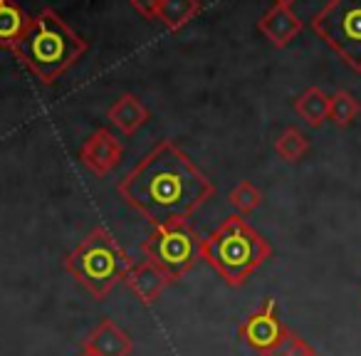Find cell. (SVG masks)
Returning a JSON list of instances; mask_svg holds the SVG:
<instances>
[{
  "instance_id": "1",
  "label": "cell",
  "mask_w": 361,
  "mask_h": 356,
  "mask_svg": "<svg viewBox=\"0 0 361 356\" xmlns=\"http://www.w3.org/2000/svg\"><path fill=\"white\" fill-rule=\"evenodd\" d=\"M121 201L154 228L188 223L216 196V186L186 151L164 139L116 186Z\"/></svg>"
},
{
  "instance_id": "2",
  "label": "cell",
  "mask_w": 361,
  "mask_h": 356,
  "mask_svg": "<svg viewBox=\"0 0 361 356\" xmlns=\"http://www.w3.org/2000/svg\"><path fill=\"white\" fill-rule=\"evenodd\" d=\"M90 50L87 40L77 35L52 8H45L40 16L32 18L25 37L13 47V55L42 82H57L82 55Z\"/></svg>"
},
{
  "instance_id": "3",
  "label": "cell",
  "mask_w": 361,
  "mask_h": 356,
  "mask_svg": "<svg viewBox=\"0 0 361 356\" xmlns=\"http://www.w3.org/2000/svg\"><path fill=\"white\" fill-rule=\"evenodd\" d=\"M272 257V245L247 226L243 216H231L203 238L201 260H206L228 287H243L255 270Z\"/></svg>"
},
{
  "instance_id": "4",
  "label": "cell",
  "mask_w": 361,
  "mask_h": 356,
  "mask_svg": "<svg viewBox=\"0 0 361 356\" xmlns=\"http://www.w3.org/2000/svg\"><path fill=\"white\" fill-rule=\"evenodd\" d=\"M131 257L104 226H97L90 235L65 257V270L80 282L94 300H104L131 270Z\"/></svg>"
},
{
  "instance_id": "5",
  "label": "cell",
  "mask_w": 361,
  "mask_h": 356,
  "mask_svg": "<svg viewBox=\"0 0 361 356\" xmlns=\"http://www.w3.org/2000/svg\"><path fill=\"white\" fill-rule=\"evenodd\" d=\"M310 25L346 67L361 75V0H329Z\"/></svg>"
},
{
  "instance_id": "6",
  "label": "cell",
  "mask_w": 361,
  "mask_h": 356,
  "mask_svg": "<svg viewBox=\"0 0 361 356\" xmlns=\"http://www.w3.org/2000/svg\"><path fill=\"white\" fill-rule=\"evenodd\" d=\"M201 245L203 238L188 223H173L154 228V233L141 243V252L176 282L201 260Z\"/></svg>"
},
{
  "instance_id": "7",
  "label": "cell",
  "mask_w": 361,
  "mask_h": 356,
  "mask_svg": "<svg viewBox=\"0 0 361 356\" xmlns=\"http://www.w3.org/2000/svg\"><path fill=\"white\" fill-rule=\"evenodd\" d=\"M238 336L247 349H252L260 356H272L282 349L287 339L292 336V329L277 317V302L267 300L260 309L250 312L245 319L238 324Z\"/></svg>"
},
{
  "instance_id": "8",
  "label": "cell",
  "mask_w": 361,
  "mask_h": 356,
  "mask_svg": "<svg viewBox=\"0 0 361 356\" xmlns=\"http://www.w3.org/2000/svg\"><path fill=\"white\" fill-rule=\"evenodd\" d=\"M121 156H124V146L121 141L111 134L109 129L99 126L85 144L80 146V161L90 173H94L97 178H104L111 171L119 166Z\"/></svg>"
},
{
  "instance_id": "9",
  "label": "cell",
  "mask_w": 361,
  "mask_h": 356,
  "mask_svg": "<svg viewBox=\"0 0 361 356\" xmlns=\"http://www.w3.org/2000/svg\"><path fill=\"white\" fill-rule=\"evenodd\" d=\"M124 282H126V287L131 290V295H134L141 305L149 307V305H154V302L159 300L161 292H164L173 280H171V277L166 275L159 265L144 260V262H134V265H131V270L126 272Z\"/></svg>"
},
{
  "instance_id": "10",
  "label": "cell",
  "mask_w": 361,
  "mask_h": 356,
  "mask_svg": "<svg viewBox=\"0 0 361 356\" xmlns=\"http://www.w3.org/2000/svg\"><path fill=\"white\" fill-rule=\"evenodd\" d=\"M257 30H260L277 50H282V47H287L302 32V20L292 13V8L272 6L270 11L257 20Z\"/></svg>"
},
{
  "instance_id": "11",
  "label": "cell",
  "mask_w": 361,
  "mask_h": 356,
  "mask_svg": "<svg viewBox=\"0 0 361 356\" xmlns=\"http://www.w3.org/2000/svg\"><path fill=\"white\" fill-rule=\"evenodd\" d=\"M82 346H90V349H94L99 356H129L131 351H134L131 336L111 319H102L99 324H97V329H92L90 334L85 336Z\"/></svg>"
},
{
  "instance_id": "12",
  "label": "cell",
  "mask_w": 361,
  "mask_h": 356,
  "mask_svg": "<svg viewBox=\"0 0 361 356\" xmlns=\"http://www.w3.org/2000/svg\"><path fill=\"white\" fill-rule=\"evenodd\" d=\"M149 116L151 114L144 106V102H141L136 94H131V92H124V94L109 106V111H106V119L126 136L136 134V131L149 121Z\"/></svg>"
},
{
  "instance_id": "13",
  "label": "cell",
  "mask_w": 361,
  "mask_h": 356,
  "mask_svg": "<svg viewBox=\"0 0 361 356\" xmlns=\"http://www.w3.org/2000/svg\"><path fill=\"white\" fill-rule=\"evenodd\" d=\"M32 18L18 6L16 0H0V47L13 50L25 37Z\"/></svg>"
},
{
  "instance_id": "14",
  "label": "cell",
  "mask_w": 361,
  "mask_h": 356,
  "mask_svg": "<svg viewBox=\"0 0 361 356\" xmlns=\"http://www.w3.org/2000/svg\"><path fill=\"white\" fill-rule=\"evenodd\" d=\"M295 111L307 126L319 129L329 119V94L319 87H307L295 99Z\"/></svg>"
},
{
  "instance_id": "15",
  "label": "cell",
  "mask_w": 361,
  "mask_h": 356,
  "mask_svg": "<svg viewBox=\"0 0 361 356\" xmlns=\"http://www.w3.org/2000/svg\"><path fill=\"white\" fill-rule=\"evenodd\" d=\"M198 13H201V3L198 0H161L159 20L171 32H178L191 20H196Z\"/></svg>"
},
{
  "instance_id": "16",
  "label": "cell",
  "mask_w": 361,
  "mask_h": 356,
  "mask_svg": "<svg viewBox=\"0 0 361 356\" xmlns=\"http://www.w3.org/2000/svg\"><path fill=\"white\" fill-rule=\"evenodd\" d=\"M307 151H310V139H307L297 126L282 129V134L275 139V154L280 156L282 161H287V164L302 161L307 156Z\"/></svg>"
},
{
  "instance_id": "17",
  "label": "cell",
  "mask_w": 361,
  "mask_h": 356,
  "mask_svg": "<svg viewBox=\"0 0 361 356\" xmlns=\"http://www.w3.org/2000/svg\"><path fill=\"white\" fill-rule=\"evenodd\" d=\"M359 111H361V104L351 92L336 90L334 94L329 97V121H334L339 129H346V126L359 116Z\"/></svg>"
},
{
  "instance_id": "18",
  "label": "cell",
  "mask_w": 361,
  "mask_h": 356,
  "mask_svg": "<svg viewBox=\"0 0 361 356\" xmlns=\"http://www.w3.org/2000/svg\"><path fill=\"white\" fill-rule=\"evenodd\" d=\"M228 203L235 208L240 216H250L252 211L262 206V193L250 181H240L231 193H228Z\"/></svg>"
},
{
  "instance_id": "19",
  "label": "cell",
  "mask_w": 361,
  "mask_h": 356,
  "mask_svg": "<svg viewBox=\"0 0 361 356\" xmlns=\"http://www.w3.org/2000/svg\"><path fill=\"white\" fill-rule=\"evenodd\" d=\"M272 356H319V351H317L310 341H305L300 334L292 331V336L282 344V349L275 351Z\"/></svg>"
},
{
  "instance_id": "20",
  "label": "cell",
  "mask_w": 361,
  "mask_h": 356,
  "mask_svg": "<svg viewBox=\"0 0 361 356\" xmlns=\"http://www.w3.org/2000/svg\"><path fill=\"white\" fill-rule=\"evenodd\" d=\"M129 3L144 20H156V18H159L161 0H129Z\"/></svg>"
},
{
  "instance_id": "21",
  "label": "cell",
  "mask_w": 361,
  "mask_h": 356,
  "mask_svg": "<svg viewBox=\"0 0 361 356\" xmlns=\"http://www.w3.org/2000/svg\"><path fill=\"white\" fill-rule=\"evenodd\" d=\"M77 356H99V354H97L94 349H90V346H82L80 354H77Z\"/></svg>"
},
{
  "instance_id": "22",
  "label": "cell",
  "mask_w": 361,
  "mask_h": 356,
  "mask_svg": "<svg viewBox=\"0 0 361 356\" xmlns=\"http://www.w3.org/2000/svg\"><path fill=\"white\" fill-rule=\"evenodd\" d=\"M297 0H275V6H285V8H292Z\"/></svg>"
}]
</instances>
